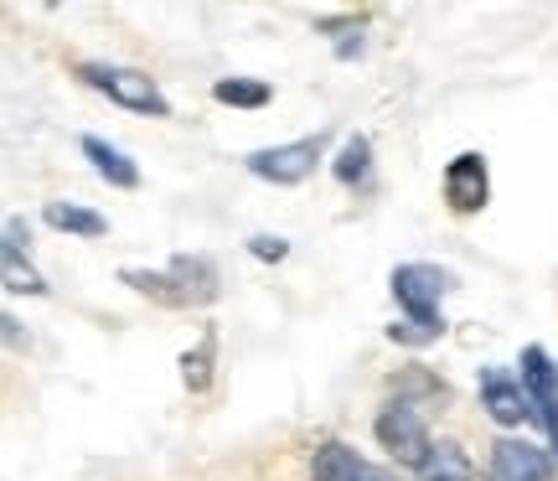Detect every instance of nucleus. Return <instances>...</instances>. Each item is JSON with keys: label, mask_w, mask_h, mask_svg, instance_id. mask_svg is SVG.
Instances as JSON below:
<instances>
[{"label": "nucleus", "mask_w": 558, "mask_h": 481, "mask_svg": "<svg viewBox=\"0 0 558 481\" xmlns=\"http://www.w3.org/2000/svg\"><path fill=\"white\" fill-rule=\"evenodd\" d=\"M248 249H254V254H259V260H284V254H290V243H284V239H269V233H259V239H254V243H248Z\"/></svg>", "instance_id": "nucleus-19"}, {"label": "nucleus", "mask_w": 558, "mask_h": 481, "mask_svg": "<svg viewBox=\"0 0 558 481\" xmlns=\"http://www.w3.org/2000/svg\"><path fill=\"white\" fill-rule=\"evenodd\" d=\"M367 160H373V145L362 141V135H352V141L341 145V156H337V177L341 181H362L367 177Z\"/></svg>", "instance_id": "nucleus-16"}, {"label": "nucleus", "mask_w": 558, "mask_h": 481, "mask_svg": "<svg viewBox=\"0 0 558 481\" xmlns=\"http://www.w3.org/2000/svg\"><path fill=\"white\" fill-rule=\"evenodd\" d=\"M5 290H32V296L47 290L32 275V264H21V223H5Z\"/></svg>", "instance_id": "nucleus-13"}, {"label": "nucleus", "mask_w": 558, "mask_h": 481, "mask_svg": "<svg viewBox=\"0 0 558 481\" xmlns=\"http://www.w3.org/2000/svg\"><path fill=\"white\" fill-rule=\"evenodd\" d=\"M445 202L456 213H476L486 207V160L481 156H456L445 171Z\"/></svg>", "instance_id": "nucleus-7"}, {"label": "nucleus", "mask_w": 558, "mask_h": 481, "mask_svg": "<svg viewBox=\"0 0 558 481\" xmlns=\"http://www.w3.org/2000/svg\"><path fill=\"white\" fill-rule=\"evenodd\" d=\"M213 99L233 104V109H259V104H269V83H259V79H222L218 88H213Z\"/></svg>", "instance_id": "nucleus-15"}, {"label": "nucleus", "mask_w": 558, "mask_h": 481, "mask_svg": "<svg viewBox=\"0 0 558 481\" xmlns=\"http://www.w3.org/2000/svg\"><path fill=\"white\" fill-rule=\"evenodd\" d=\"M316 160H320V141H295V145H275V151H254V156H248V171H254L259 181L290 187V181L311 177Z\"/></svg>", "instance_id": "nucleus-5"}, {"label": "nucleus", "mask_w": 558, "mask_h": 481, "mask_svg": "<svg viewBox=\"0 0 558 481\" xmlns=\"http://www.w3.org/2000/svg\"><path fill=\"white\" fill-rule=\"evenodd\" d=\"M83 156L99 166L104 177L114 181V187H140V171H135V160L120 156L114 145H104V141H83Z\"/></svg>", "instance_id": "nucleus-12"}, {"label": "nucleus", "mask_w": 558, "mask_h": 481, "mask_svg": "<svg viewBox=\"0 0 558 481\" xmlns=\"http://www.w3.org/2000/svg\"><path fill=\"white\" fill-rule=\"evenodd\" d=\"M450 290V275L435 269V264H399L393 269V296L418 326H435V311H439V296Z\"/></svg>", "instance_id": "nucleus-3"}, {"label": "nucleus", "mask_w": 558, "mask_h": 481, "mask_svg": "<svg viewBox=\"0 0 558 481\" xmlns=\"http://www.w3.org/2000/svg\"><path fill=\"white\" fill-rule=\"evenodd\" d=\"M435 332H439V326H418V321H403V326H393L388 337H393V341H435Z\"/></svg>", "instance_id": "nucleus-18"}, {"label": "nucleus", "mask_w": 558, "mask_h": 481, "mask_svg": "<svg viewBox=\"0 0 558 481\" xmlns=\"http://www.w3.org/2000/svg\"><path fill=\"white\" fill-rule=\"evenodd\" d=\"M378 441L388 456H399L403 466H424L435 456V445L424 435V420L414 414V404H383L378 414Z\"/></svg>", "instance_id": "nucleus-2"}, {"label": "nucleus", "mask_w": 558, "mask_h": 481, "mask_svg": "<svg viewBox=\"0 0 558 481\" xmlns=\"http://www.w3.org/2000/svg\"><path fill=\"white\" fill-rule=\"evenodd\" d=\"M492 481H548V461L533 445L501 441L497 456H492Z\"/></svg>", "instance_id": "nucleus-9"}, {"label": "nucleus", "mask_w": 558, "mask_h": 481, "mask_svg": "<svg viewBox=\"0 0 558 481\" xmlns=\"http://www.w3.org/2000/svg\"><path fill=\"white\" fill-rule=\"evenodd\" d=\"M124 280L145 290V296H156L166 305H207L218 296V269L207 260H177L166 275H145V269H124Z\"/></svg>", "instance_id": "nucleus-1"}, {"label": "nucleus", "mask_w": 558, "mask_h": 481, "mask_svg": "<svg viewBox=\"0 0 558 481\" xmlns=\"http://www.w3.org/2000/svg\"><path fill=\"white\" fill-rule=\"evenodd\" d=\"M311 471H316V481H383V471L373 461H362L352 445L341 441H326L316 445V456H311Z\"/></svg>", "instance_id": "nucleus-8"}, {"label": "nucleus", "mask_w": 558, "mask_h": 481, "mask_svg": "<svg viewBox=\"0 0 558 481\" xmlns=\"http://www.w3.org/2000/svg\"><path fill=\"white\" fill-rule=\"evenodd\" d=\"M481 399H486V414L497 424H522V420H533V394H527V383L518 378H507L501 368H486L481 373Z\"/></svg>", "instance_id": "nucleus-6"}, {"label": "nucleus", "mask_w": 558, "mask_h": 481, "mask_svg": "<svg viewBox=\"0 0 558 481\" xmlns=\"http://www.w3.org/2000/svg\"><path fill=\"white\" fill-rule=\"evenodd\" d=\"M83 79L104 88L109 99H120L124 109H135V115H166V99H160V88L145 73H130V68H109V62H83Z\"/></svg>", "instance_id": "nucleus-4"}, {"label": "nucleus", "mask_w": 558, "mask_h": 481, "mask_svg": "<svg viewBox=\"0 0 558 481\" xmlns=\"http://www.w3.org/2000/svg\"><path fill=\"white\" fill-rule=\"evenodd\" d=\"M47 223H52V228H62V233H83V239H99V233H104L99 213L73 207V202H52V207H47Z\"/></svg>", "instance_id": "nucleus-14"}, {"label": "nucleus", "mask_w": 558, "mask_h": 481, "mask_svg": "<svg viewBox=\"0 0 558 481\" xmlns=\"http://www.w3.org/2000/svg\"><path fill=\"white\" fill-rule=\"evenodd\" d=\"M471 456L460 445H435V456L418 466V481H471Z\"/></svg>", "instance_id": "nucleus-11"}, {"label": "nucleus", "mask_w": 558, "mask_h": 481, "mask_svg": "<svg viewBox=\"0 0 558 481\" xmlns=\"http://www.w3.org/2000/svg\"><path fill=\"white\" fill-rule=\"evenodd\" d=\"M522 383H527V394H533L538 409L558 399V368L543 347H527V352H522Z\"/></svg>", "instance_id": "nucleus-10"}, {"label": "nucleus", "mask_w": 558, "mask_h": 481, "mask_svg": "<svg viewBox=\"0 0 558 481\" xmlns=\"http://www.w3.org/2000/svg\"><path fill=\"white\" fill-rule=\"evenodd\" d=\"M538 420H548V435H554V450H558V399H554V404H543Z\"/></svg>", "instance_id": "nucleus-20"}, {"label": "nucleus", "mask_w": 558, "mask_h": 481, "mask_svg": "<svg viewBox=\"0 0 558 481\" xmlns=\"http://www.w3.org/2000/svg\"><path fill=\"white\" fill-rule=\"evenodd\" d=\"M181 373H186V388H207V383H213V337L202 341L197 352H186V358H181Z\"/></svg>", "instance_id": "nucleus-17"}]
</instances>
